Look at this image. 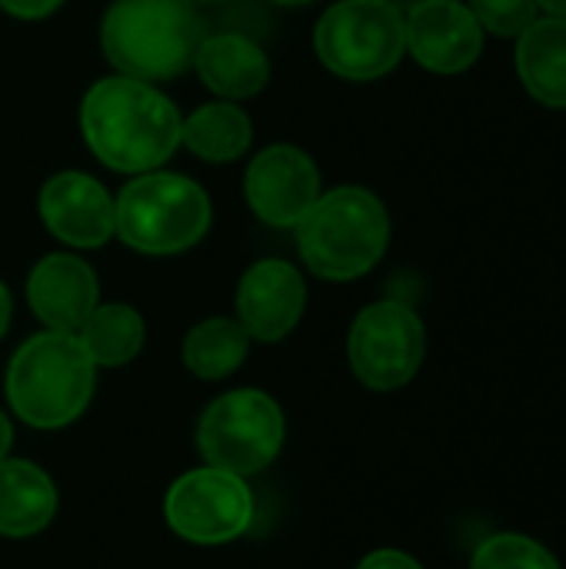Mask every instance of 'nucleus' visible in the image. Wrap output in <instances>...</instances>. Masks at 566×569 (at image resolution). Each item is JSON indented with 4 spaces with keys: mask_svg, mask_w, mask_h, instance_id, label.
<instances>
[{
    "mask_svg": "<svg viewBox=\"0 0 566 569\" xmlns=\"http://www.w3.org/2000/svg\"><path fill=\"white\" fill-rule=\"evenodd\" d=\"M537 7L547 17H566V0H537Z\"/></svg>",
    "mask_w": 566,
    "mask_h": 569,
    "instance_id": "obj_27",
    "label": "nucleus"
},
{
    "mask_svg": "<svg viewBox=\"0 0 566 569\" xmlns=\"http://www.w3.org/2000/svg\"><path fill=\"white\" fill-rule=\"evenodd\" d=\"M180 110L147 80L100 77L80 100V137L87 150L113 173L160 170L180 150Z\"/></svg>",
    "mask_w": 566,
    "mask_h": 569,
    "instance_id": "obj_1",
    "label": "nucleus"
},
{
    "mask_svg": "<svg viewBox=\"0 0 566 569\" xmlns=\"http://www.w3.org/2000/svg\"><path fill=\"white\" fill-rule=\"evenodd\" d=\"M193 70L217 100H250L270 83V57L257 40L237 30L207 33L197 47Z\"/></svg>",
    "mask_w": 566,
    "mask_h": 569,
    "instance_id": "obj_15",
    "label": "nucleus"
},
{
    "mask_svg": "<svg viewBox=\"0 0 566 569\" xmlns=\"http://www.w3.org/2000/svg\"><path fill=\"white\" fill-rule=\"evenodd\" d=\"M250 337L237 317H207L193 323L180 340V363L203 383L230 380L250 357Z\"/></svg>",
    "mask_w": 566,
    "mask_h": 569,
    "instance_id": "obj_19",
    "label": "nucleus"
},
{
    "mask_svg": "<svg viewBox=\"0 0 566 569\" xmlns=\"http://www.w3.org/2000/svg\"><path fill=\"white\" fill-rule=\"evenodd\" d=\"M354 569H427L414 553L397 550V547H377L367 557H360V563Z\"/></svg>",
    "mask_w": 566,
    "mask_h": 569,
    "instance_id": "obj_23",
    "label": "nucleus"
},
{
    "mask_svg": "<svg viewBox=\"0 0 566 569\" xmlns=\"http://www.w3.org/2000/svg\"><path fill=\"white\" fill-rule=\"evenodd\" d=\"M214 220L207 190L173 170L130 177L113 197V237L143 257H177L193 250Z\"/></svg>",
    "mask_w": 566,
    "mask_h": 569,
    "instance_id": "obj_5",
    "label": "nucleus"
},
{
    "mask_svg": "<svg viewBox=\"0 0 566 569\" xmlns=\"http://www.w3.org/2000/svg\"><path fill=\"white\" fill-rule=\"evenodd\" d=\"M37 210L47 233L70 250H100L113 240V197L83 170H60L47 177Z\"/></svg>",
    "mask_w": 566,
    "mask_h": 569,
    "instance_id": "obj_13",
    "label": "nucleus"
},
{
    "mask_svg": "<svg viewBox=\"0 0 566 569\" xmlns=\"http://www.w3.org/2000/svg\"><path fill=\"white\" fill-rule=\"evenodd\" d=\"M314 53L340 80H380L407 53L404 13L384 0H337L314 27Z\"/></svg>",
    "mask_w": 566,
    "mask_h": 569,
    "instance_id": "obj_7",
    "label": "nucleus"
},
{
    "mask_svg": "<svg viewBox=\"0 0 566 569\" xmlns=\"http://www.w3.org/2000/svg\"><path fill=\"white\" fill-rule=\"evenodd\" d=\"M80 347L87 350V357L93 360L97 370H120L127 363H133L143 353L147 343V320L137 307L110 300V303H97L90 310V317L80 323L77 330Z\"/></svg>",
    "mask_w": 566,
    "mask_h": 569,
    "instance_id": "obj_20",
    "label": "nucleus"
},
{
    "mask_svg": "<svg viewBox=\"0 0 566 569\" xmlns=\"http://www.w3.org/2000/svg\"><path fill=\"white\" fill-rule=\"evenodd\" d=\"M60 7H63V0H0V10L17 20H47Z\"/></svg>",
    "mask_w": 566,
    "mask_h": 569,
    "instance_id": "obj_24",
    "label": "nucleus"
},
{
    "mask_svg": "<svg viewBox=\"0 0 566 569\" xmlns=\"http://www.w3.org/2000/svg\"><path fill=\"white\" fill-rule=\"evenodd\" d=\"M270 3H280V7H307V3H317V0H270Z\"/></svg>",
    "mask_w": 566,
    "mask_h": 569,
    "instance_id": "obj_29",
    "label": "nucleus"
},
{
    "mask_svg": "<svg viewBox=\"0 0 566 569\" xmlns=\"http://www.w3.org/2000/svg\"><path fill=\"white\" fill-rule=\"evenodd\" d=\"M97 303L100 280L77 250L47 253L27 273V307L43 330L77 333Z\"/></svg>",
    "mask_w": 566,
    "mask_h": 569,
    "instance_id": "obj_14",
    "label": "nucleus"
},
{
    "mask_svg": "<svg viewBox=\"0 0 566 569\" xmlns=\"http://www.w3.org/2000/svg\"><path fill=\"white\" fill-rule=\"evenodd\" d=\"M464 3L477 17L484 33L490 30L497 37H514V40L540 17L537 0H464Z\"/></svg>",
    "mask_w": 566,
    "mask_h": 569,
    "instance_id": "obj_22",
    "label": "nucleus"
},
{
    "mask_svg": "<svg viewBox=\"0 0 566 569\" xmlns=\"http://www.w3.org/2000/svg\"><path fill=\"white\" fill-rule=\"evenodd\" d=\"M60 513V490L53 477L23 457L0 460V537L30 540L50 530Z\"/></svg>",
    "mask_w": 566,
    "mask_h": 569,
    "instance_id": "obj_16",
    "label": "nucleus"
},
{
    "mask_svg": "<svg viewBox=\"0 0 566 569\" xmlns=\"http://www.w3.org/2000/svg\"><path fill=\"white\" fill-rule=\"evenodd\" d=\"M324 193L314 157L294 143L264 147L244 173V197L254 217L274 230H294Z\"/></svg>",
    "mask_w": 566,
    "mask_h": 569,
    "instance_id": "obj_10",
    "label": "nucleus"
},
{
    "mask_svg": "<svg viewBox=\"0 0 566 569\" xmlns=\"http://www.w3.org/2000/svg\"><path fill=\"white\" fill-rule=\"evenodd\" d=\"M13 450V417L0 407V460H7Z\"/></svg>",
    "mask_w": 566,
    "mask_h": 569,
    "instance_id": "obj_25",
    "label": "nucleus"
},
{
    "mask_svg": "<svg viewBox=\"0 0 566 569\" xmlns=\"http://www.w3.org/2000/svg\"><path fill=\"white\" fill-rule=\"evenodd\" d=\"M304 267L330 283L367 277L390 247V213L384 200L357 183L324 190L294 227Z\"/></svg>",
    "mask_w": 566,
    "mask_h": 569,
    "instance_id": "obj_4",
    "label": "nucleus"
},
{
    "mask_svg": "<svg viewBox=\"0 0 566 569\" xmlns=\"http://www.w3.org/2000/svg\"><path fill=\"white\" fill-rule=\"evenodd\" d=\"M97 373L100 370L80 347L77 333L40 330L7 360V413L30 430H67L90 410Z\"/></svg>",
    "mask_w": 566,
    "mask_h": 569,
    "instance_id": "obj_2",
    "label": "nucleus"
},
{
    "mask_svg": "<svg viewBox=\"0 0 566 569\" xmlns=\"http://www.w3.org/2000/svg\"><path fill=\"white\" fill-rule=\"evenodd\" d=\"M427 327L404 300L367 303L347 330V363L360 387L374 393L404 390L424 367Z\"/></svg>",
    "mask_w": 566,
    "mask_h": 569,
    "instance_id": "obj_8",
    "label": "nucleus"
},
{
    "mask_svg": "<svg viewBox=\"0 0 566 569\" xmlns=\"http://www.w3.org/2000/svg\"><path fill=\"white\" fill-rule=\"evenodd\" d=\"M193 3H217V0H193Z\"/></svg>",
    "mask_w": 566,
    "mask_h": 569,
    "instance_id": "obj_30",
    "label": "nucleus"
},
{
    "mask_svg": "<svg viewBox=\"0 0 566 569\" xmlns=\"http://www.w3.org/2000/svg\"><path fill=\"white\" fill-rule=\"evenodd\" d=\"M514 67L524 90L537 103L566 110V17L540 13L517 37Z\"/></svg>",
    "mask_w": 566,
    "mask_h": 569,
    "instance_id": "obj_17",
    "label": "nucleus"
},
{
    "mask_svg": "<svg viewBox=\"0 0 566 569\" xmlns=\"http://www.w3.org/2000/svg\"><path fill=\"white\" fill-rule=\"evenodd\" d=\"M203 37L207 23L193 0H113L100 20L107 63L147 83L187 73Z\"/></svg>",
    "mask_w": 566,
    "mask_h": 569,
    "instance_id": "obj_3",
    "label": "nucleus"
},
{
    "mask_svg": "<svg viewBox=\"0 0 566 569\" xmlns=\"http://www.w3.org/2000/svg\"><path fill=\"white\" fill-rule=\"evenodd\" d=\"M254 143V120L234 100L200 103L180 123V147L203 163H234Z\"/></svg>",
    "mask_w": 566,
    "mask_h": 569,
    "instance_id": "obj_18",
    "label": "nucleus"
},
{
    "mask_svg": "<svg viewBox=\"0 0 566 569\" xmlns=\"http://www.w3.org/2000/svg\"><path fill=\"white\" fill-rule=\"evenodd\" d=\"M307 310V280L304 273L280 257H264L250 263L234 293V317L254 343L287 340Z\"/></svg>",
    "mask_w": 566,
    "mask_h": 569,
    "instance_id": "obj_11",
    "label": "nucleus"
},
{
    "mask_svg": "<svg viewBox=\"0 0 566 569\" xmlns=\"http://www.w3.org/2000/svg\"><path fill=\"white\" fill-rule=\"evenodd\" d=\"M384 3H390V7H397L400 13H407V10H410V7H417L420 0H384Z\"/></svg>",
    "mask_w": 566,
    "mask_h": 569,
    "instance_id": "obj_28",
    "label": "nucleus"
},
{
    "mask_svg": "<svg viewBox=\"0 0 566 569\" xmlns=\"http://www.w3.org/2000/svg\"><path fill=\"white\" fill-rule=\"evenodd\" d=\"M10 320H13V297H10V287L0 280V340L10 330Z\"/></svg>",
    "mask_w": 566,
    "mask_h": 569,
    "instance_id": "obj_26",
    "label": "nucleus"
},
{
    "mask_svg": "<svg viewBox=\"0 0 566 569\" xmlns=\"http://www.w3.org/2000/svg\"><path fill=\"white\" fill-rule=\"evenodd\" d=\"M407 53L430 73L454 77L484 53V27L464 0H420L404 13Z\"/></svg>",
    "mask_w": 566,
    "mask_h": 569,
    "instance_id": "obj_12",
    "label": "nucleus"
},
{
    "mask_svg": "<svg viewBox=\"0 0 566 569\" xmlns=\"http://www.w3.org/2000/svg\"><path fill=\"white\" fill-rule=\"evenodd\" d=\"M254 517L250 480L220 467L183 470L163 493V523L190 547H227L254 527Z\"/></svg>",
    "mask_w": 566,
    "mask_h": 569,
    "instance_id": "obj_9",
    "label": "nucleus"
},
{
    "mask_svg": "<svg viewBox=\"0 0 566 569\" xmlns=\"http://www.w3.org/2000/svg\"><path fill=\"white\" fill-rule=\"evenodd\" d=\"M193 440L207 467L254 480L277 463L287 443V413L267 390L234 387L203 407Z\"/></svg>",
    "mask_w": 566,
    "mask_h": 569,
    "instance_id": "obj_6",
    "label": "nucleus"
},
{
    "mask_svg": "<svg viewBox=\"0 0 566 569\" xmlns=\"http://www.w3.org/2000/svg\"><path fill=\"white\" fill-rule=\"evenodd\" d=\"M470 569H564L557 553L527 533H494L477 543Z\"/></svg>",
    "mask_w": 566,
    "mask_h": 569,
    "instance_id": "obj_21",
    "label": "nucleus"
}]
</instances>
